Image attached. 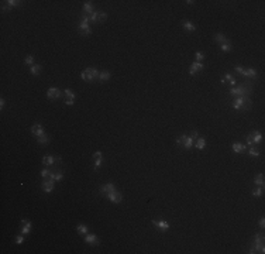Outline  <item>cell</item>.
<instances>
[{
  "label": "cell",
  "mask_w": 265,
  "mask_h": 254,
  "mask_svg": "<svg viewBox=\"0 0 265 254\" xmlns=\"http://www.w3.org/2000/svg\"><path fill=\"white\" fill-rule=\"evenodd\" d=\"M251 92H252V83H242L237 88H231L228 93L231 96L238 97V96H250Z\"/></svg>",
  "instance_id": "6da1fadb"
},
{
  "label": "cell",
  "mask_w": 265,
  "mask_h": 254,
  "mask_svg": "<svg viewBox=\"0 0 265 254\" xmlns=\"http://www.w3.org/2000/svg\"><path fill=\"white\" fill-rule=\"evenodd\" d=\"M233 109L234 110H241V109H245V110H250L251 109V100L248 96H238L233 100Z\"/></svg>",
  "instance_id": "7a4b0ae2"
},
{
  "label": "cell",
  "mask_w": 265,
  "mask_h": 254,
  "mask_svg": "<svg viewBox=\"0 0 265 254\" xmlns=\"http://www.w3.org/2000/svg\"><path fill=\"white\" fill-rule=\"evenodd\" d=\"M89 24H90L89 23V16L82 13V16H80V23L78 24V31H79V34H82V35H90V34H92V28H90Z\"/></svg>",
  "instance_id": "3957f363"
},
{
  "label": "cell",
  "mask_w": 265,
  "mask_h": 254,
  "mask_svg": "<svg viewBox=\"0 0 265 254\" xmlns=\"http://www.w3.org/2000/svg\"><path fill=\"white\" fill-rule=\"evenodd\" d=\"M99 74L100 72L96 68H86V69L82 71L80 76H82V79H83L85 82H93V81L99 79Z\"/></svg>",
  "instance_id": "277c9868"
},
{
  "label": "cell",
  "mask_w": 265,
  "mask_h": 254,
  "mask_svg": "<svg viewBox=\"0 0 265 254\" xmlns=\"http://www.w3.org/2000/svg\"><path fill=\"white\" fill-rule=\"evenodd\" d=\"M176 144L183 147L185 150H191L193 147V139H192L191 136H188V134H182L181 137L176 139Z\"/></svg>",
  "instance_id": "5b68a950"
},
{
  "label": "cell",
  "mask_w": 265,
  "mask_h": 254,
  "mask_svg": "<svg viewBox=\"0 0 265 254\" xmlns=\"http://www.w3.org/2000/svg\"><path fill=\"white\" fill-rule=\"evenodd\" d=\"M261 141H262V134H261L260 131H257V130L251 131V133L247 136V145H248V147H252L254 144H260Z\"/></svg>",
  "instance_id": "8992f818"
},
{
  "label": "cell",
  "mask_w": 265,
  "mask_h": 254,
  "mask_svg": "<svg viewBox=\"0 0 265 254\" xmlns=\"http://www.w3.org/2000/svg\"><path fill=\"white\" fill-rule=\"evenodd\" d=\"M234 71H236V72H238L240 75H242V76H245V78L255 79L257 76H258V72H257L254 68H250V69H244L242 66H236V68H234Z\"/></svg>",
  "instance_id": "52a82bcc"
},
{
  "label": "cell",
  "mask_w": 265,
  "mask_h": 254,
  "mask_svg": "<svg viewBox=\"0 0 265 254\" xmlns=\"http://www.w3.org/2000/svg\"><path fill=\"white\" fill-rule=\"evenodd\" d=\"M41 188H42V191H44V192L50 194V192H52V191H54V188H55V181L51 179V178H47L45 181H42Z\"/></svg>",
  "instance_id": "ba28073f"
},
{
  "label": "cell",
  "mask_w": 265,
  "mask_h": 254,
  "mask_svg": "<svg viewBox=\"0 0 265 254\" xmlns=\"http://www.w3.org/2000/svg\"><path fill=\"white\" fill-rule=\"evenodd\" d=\"M152 226L155 227V229H158L159 231H162V233L169 230V223L162 220V219H161V220H152Z\"/></svg>",
  "instance_id": "9c48e42d"
},
{
  "label": "cell",
  "mask_w": 265,
  "mask_h": 254,
  "mask_svg": "<svg viewBox=\"0 0 265 254\" xmlns=\"http://www.w3.org/2000/svg\"><path fill=\"white\" fill-rule=\"evenodd\" d=\"M61 160V157H54V155H44L42 157V165L44 167H54L55 162H58Z\"/></svg>",
  "instance_id": "30bf717a"
},
{
  "label": "cell",
  "mask_w": 265,
  "mask_h": 254,
  "mask_svg": "<svg viewBox=\"0 0 265 254\" xmlns=\"http://www.w3.org/2000/svg\"><path fill=\"white\" fill-rule=\"evenodd\" d=\"M30 131H31V134H33V136H35V137H41V136H44V134H45V130H44L42 124H40V123H35V124L31 126Z\"/></svg>",
  "instance_id": "8fae6325"
},
{
  "label": "cell",
  "mask_w": 265,
  "mask_h": 254,
  "mask_svg": "<svg viewBox=\"0 0 265 254\" xmlns=\"http://www.w3.org/2000/svg\"><path fill=\"white\" fill-rule=\"evenodd\" d=\"M85 243H86V244H90V246H98V244H100V240H99V237L96 234L88 233V234H85Z\"/></svg>",
  "instance_id": "7c38bea8"
},
{
  "label": "cell",
  "mask_w": 265,
  "mask_h": 254,
  "mask_svg": "<svg viewBox=\"0 0 265 254\" xmlns=\"http://www.w3.org/2000/svg\"><path fill=\"white\" fill-rule=\"evenodd\" d=\"M61 96H62V92H61L58 88H50L47 90V97L51 99V100H56V99Z\"/></svg>",
  "instance_id": "4fadbf2b"
},
{
  "label": "cell",
  "mask_w": 265,
  "mask_h": 254,
  "mask_svg": "<svg viewBox=\"0 0 265 254\" xmlns=\"http://www.w3.org/2000/svg\"><path fill=\"white\" fill-rule=\"evenodd\" d=\"M106 198L113 203H120L121 200H123V195H121V192H119V191H113L112 194H109Z\"/></svg>",
  "instance_id": "5bb4252c"
},
{
  "label": "cell",
  "mask_w": 265,
  "mask_h": 254,
  "mask_svg": "<svg viewBox=\"0 0 265 254\" xmlns=\"http://www.w3.org/2000/svg\"><path fill=\"white\" fill-rule=\"evenodd\" d=\"M20 225H21V226H20V233H21V234H28V233L31 231V222H30V220L23 219Z\"/></svg>",
  "instance_id": "9a60e30c"
},
{
  "label": "cell",
  "mask_w": 265,
  "mask_h": 254,
  "mask_svg": "<svg viewBox=\"0 0 265 254\" xmlns=\"http://www.w3.org/2000/svg\"><path fill=\"white\" fill-rule=\"evenodd\" d=\"M113 191H116V186H114V184L109 182V184H104L102 188H100V194L104 195V196H107L109 194H112Z\"/></svg>",
  "instance_id": "2e32d148"
},
{
  "label": "cell",
  "mask_w": 265,
  "mask_h": 254,
  "mask_svg": "<svg viewBox=\"0 0 265 254\" xmlns=\"http://www.w3.org/2000/svg\"><path fill=\"white\" fill-rule=\"evenodd\" d=\"M203 68H205V66H203V64H202V62L195 61V62L191 65V68H189V74H191V75H196L197 72H200V71L203 69Z\"/></svg>",
  "instance_id": "e0dca14e"
},
{
  "label": "cell",
  "mask_w": 265,
  "mask_h": 254,
  "mask_svg": "<svg viewBox=\"0 0 265 254\" xmlns=\"http://www.w3.org/2000/svg\"><path fill=\"white\" fill-rule=\"evenodd\" d=\"M231 148H233V151H234V152H237V154H242V152L247 151V148H248V147H247L245 144H242V143H233Z\"/></svg>",
  "instance_id": "ac0fdd59"
},
{
  "label": "cell",
  "mask_w": 265,
  "mask_h": 254,
  "mask_svg": "<svg viewBox=\"0 0 265 254\" xmlns=\"http://www.w3.org/2000/svg\"><path fill=\"white\" fill-rule=\"evenodd\" d=\"M221 83H223V85H224V83H228V85H231L233 88H234V85L237 83V81H236V78H234L233 75L227 74L226 76H223V78H221Z\"/></svg>",
  "instance_id": "d6986e66"
},
{
  "label": "cell",
  "mask_w": 265,
  "mask_h": 254,
  "mask_svg": "<svg viewBox=\"0 0 265 254\" xmlns=\"http://www.w3.org/2000/svg\"><path fill=\"white\" fill-rule=\"evenodd\" d=\"M50 178L54 179L55 182H59V181H62V178H64V174H62L61 170H58V171H52V174L50 175Z\"/></svg>",
  "instance_id": "ffe728a7"
},
{
  "label": "cell",
  "mask_w": 265,
  "mask_h": 254,
  "mask_svg": "<svg viewBox=\"0 0 265 254\" xmlns=\"http://www.w3.org/2000/svg\"><path fill=\"white\" fill-rule=\"evenodd\" d=\"M110 78H112V74L109 71H100V74H99V81L100 82H106Z\"/></svg>",
  "instance_id": "44dd1931"
},
{
  "label": "cell",
  "mask_w": 265,
  "mask_h": 254,
  "mask_svg": "<svg viewBox=\"0 0 265 254\" xmlns=\"http://www.w3.org/2000/svg\"><path fill=\"white\" fill-rule=\"evenodd\" d=\"M41 71H42V65L41 64H34L33 66H30V72H31V75H40Z\"/></svg>",
  "instance_id": "7402d4cb"
},
{
  "label": "cell",
  "mask_w": 265,
  "mask_h": 254,
  "mask_svg": "<svg viewBox=\"0 0 265 254\" xmlns=\"http://www.w3.org/2000/svg\"><path fill=\"white\" fill-rule=\"evenodd\" d=\"M264 195V186H255L252 189V196L254 198H261Z\"/></svg>",
  "instance_id": "603a6c76"
},
{
  "label": "cell",
  "mask_w": 265,
  "mask_h": 254,
  "mask_svg": "<svg viewBox=\"0 0 265 254\" xmlns=\"http://www.w3.org/2000/svg\"><path fill=\"white\" fill-rule=\"evenodd\" d=\"M93 11H95V10H93V5H92V2H86V3H85L83 5V13L85 14H92Z\"/></svg>",
  "instance_id": "cb8c5ba5"
},
{
  "label": "cell",
  "mask_w": 265,
  "mask_h": 254,
  "mask_svg": "<svg viewBox=\"0 0 265 254\" xmlns=\"http://www.w3.org/2000/svg\"><path fill=\"white\" fill-rule=\"evenodd\" d=\"M195 147L197 148V150H203V148L206 147V140L203 139V137H199V139L196 140V143H195Z\"/></svg>",
  "instance_id": "d4e9b609"
},
{
  "label": "cell",
  "mask_w": 265,
  "mask_h": 254,
  "mask_svg": "<svg viewBox=\"0 0 265 254\" xmlns=\"http://www.w3.org/2000/svg\"><path fill=\"white\" fill-rule=\"evenodd\" d=\"M76 231H78L79 234H88L89 229H88V226H86V225L80 223V225H78V226H76Z\"/></svg>",
  "instance_id": "484cf974"
},
{
  "label": "cell",
  "mask_w": 265,
  "mask_h": 254,
  "mask_svg": "<svg viewBox=\"0 0 265 254\" xmlns=\"http://www.w3.org/2000/svg\"><path fill=\"white\" fill-rule=\"evenodd\" d=\"M89 23H99V10L93 11L92 14H89Z\"/></svg>",
  "instance_id": "4316f807"
},
{
  "label": "cell",
  "mask_w": 265,
  "mask_h": 254,
  "mask_svg": "<svg viewBox=\"0 0 265 254\" xmlns=\"http://www.w3.org/2000/svg\"><path fill=\"white\" fill-rule=\"evenodd\" d=\"M254 184H255L257 186H264V174H258V175H255V178H254Z\"/></svg>",
  "instance_id": "83f0119b"
},
{
  "label": "cell",
  "mask_w": 265,
  "mask_h": 254,
  "mask_svg": "<svg viewBox=\"0 0 265 254\" xmlns=\"http://www.w3.org/2000/svg\"><path fill=\"white\" fill-rule=\"evenodd\" d=\"M52 171H54V170H50V167H45V168H42L41 170L40 174H41V176L44 178V179H47V178H50V175L52 174Z\"/></svg>",
  "instance_id": "f1b7e54d"
},
{
  "label": "cell",
  "mask_w": 265,
  "mask_h": 254,
  "mask_svg": "<svg viewBox=\"0 0 265 254\" xmlns=\"http://www.w3.org/2000/svg\"><path fill=\"white\" fill-rule=\"evenodd\" d=\"M182 26H183V28H185L186 31H195V30H196V27L193 26V23L188 21V20H185V21L182 23Z\"/></svg>",
  "instance_id": "f546056e"
},
{
  "label": "cell",
  "mask_w": 265,
  "mask_h": 254,
  "mask_svg": "<svg viewBox=\"0 0 265 254\" xmlns=\"http://www.w3.org/2000/svg\"><path fill=\"white\" fill-rule=\"evenodd\" d=\"M214 40L219 42L220 45H221V44H224V42L230 41V40H227V37H226V35H223V34H216V35H214Z\"/></svg>",
  "instance_id": "4dcf8cb0"
},
{
  "label": "cell",
  "mask_w": 265,
  "mask_h": 254,
  "mask_svg": "<svg viewBox=\"0 0 265 254\" xmlns=\"http://www.w3.org/2000/svg\"><path fill=\"white\" fill-rule=\"evenodd\" d=\"M233 48V42L231 41H228V42H224V44H221L220 45V50L223 51V52H230Z\"/></svg>",
  "instance_id": "1f68e13d"
},
{
  "label": "cell",
  "mask_w": 265,
  "mask_h": 254,
  "mask_svg": "<svg viewBox=\"0 0 265 254\" xmlns=\"http://www.w3.org/2000/svg\"><path fill=\"white\" fill-rule=\"evenodd\" d=\"M37 141H38V144H41V145H47V144L50 143V137H48L47 134H44L41 137H37Z\"/></svg>",
  "instance_id": "d6a6232c"
},
{
  "label": "cell",
  "mask_w": 265,
  "mask_h": 254,
  "mask_svg": "<svg viewBox=\"0 0 265 254\" xmlns=\"http://www.w3.org/2000/svg\"><path fill=\"white\" fill-rule=\"evenodd\" d=\"M247 152H248V155H251V157H260V151L255 150L254 147L247 148Z\"/></svg>",
  "instance_id": "836d02e7"
},
{
  "label": "cell",
  "mask_w": 265,
  "mask_h": 254,
  "mask_svg": "<svg viewBox=\"0 0 265 254\" xmlns=\"http://www.w3.org/2000/svg\"><path fill=\"white\" fill-rule=\"evenodd\" d=\"M6 3H7L10 7H19V6H21L23 2H20V0H9V2H6Z\"/></svg>",
  "instance_id": "e575fe53"
},
{
  "label": "cell",
  "mask_w": 265,
  "mask_h": 254,
  "mask_svg": "<svg viewBox=\"0 0 265 254\" xmlns=\"http://www.w3.org/2000/svg\"><path fill=\"white\" fill-rule=\"evenodd\" d=\"M62 93L65 95V97H74V99H76V95H75V92L72 89H65Z\"/></svg>",
  "instance_id": "d590c367"
},
{
  "label": "cell",
  "mask_w": 265,
  "mask_h": 254,
  "mask_svg": "<svg viewBox=\"0 0 265 254\" xmlns=\"http://www.w3.org/2000/svg\"><path fill=\"white\" fill-rule=\"evenodd\" d=\"M24 64L33 66V65H34V57L33 55H27L26 58H24Z\"/></svg>",
  "instance_id": "8d00e7d4"
},
{
  "label": "cell",
  "mask_w": 265,
  "mask_h": 254,
  "mask_svg": "<svg viewBox=\"0 0 265 254\" xmlns=\"http://www.w3.org/2000/svg\"><path fill=\"white\" fill-rule=\"evenodd\" d=\"M107 19V14L104 13V11H100L99 10V23H104Z\"/></svg>",
  "instance_id": "74e56055"
},
{
  "label": "cell",
  "mask_w": 265,
  "mask_h": 254,
  "mask_svg": "<svg viewBox=\"0 0 265 254\" xmlns=\"http://www.w3.org/2000/svg\"><path fill=\"white\" fill-rule=\"evenodd\" d=\"M195 58H196V61H197V62H202V61L205 60V54H203V52H196V55H195Z\"/></svg>",
  "instance_id": "f35d334b"
},
{
  "label": "cell",
  "mask_w": 265,
  "mask_h": 254,
  "mask_svg": "<svg viewBox=\"0 0 265 254\" xmlns=\"http://www.w3.org/2000/svg\"><path fill=\"white\" fill-rule=\"evenodd\" d=\"M93 160H103V154L100 151L93 152Z\"/></svg>",
  "instance_id": "ab89813d"
},
{
  "label": "cell",
  "mask_w": 265,
  "mask_h": 254,
  "mask_svg": "<svg viewBox=\"0 0 265 254\" xmlns=\"http://www.w3.org/2000/svg\"><path fill=\"white\" fill-rule=\"evenodd\" d=\"M24 234H19V236H16V243L17 244H23L24 243V237H23Z\"/></svg>",
  "instance_id": "60d3db41"
},
{
  "label": "cell",
  "mask_w": 265,
  "mask_h": 254,
  "mask_svg": "<svg viewBox=\"0 0 265 254\" xmlns=\"http://www.w3.org/2000/svg\"><path fill=\"white\" fill-rule=\"evenodd\" d=\"M102 161L103 160H95V165H93V168H95V170L100 168V167H102Z\"/></svg>",
  "instance_id": "b9f144b4"
},
{
  "label": "cell",
  "mask_w": 265,
  "mask_h": 254,
  "mask_svg": "<svg viewBox=\"0 0 265 254\" xmlns=\"http://www.w3.org/2000/svg\"><path fill=\"white\" fill-rule=\"evenodd\" d=\"M74 102H75L74 97H66V99H65V105H68V106H72V105H74Z\"/></svg>",
  "instance_id": "7bdbcfd3"
},
{
  "label": "cell",
  "mask_w": 265,
  "mask_h": 254,
  "mask_svg": "<svg viewBox=\"0 0 265 254\" xmlns=\"http://www.w3.org/2000/svg\"><path fill=\"white\" fill-rule=\"evenodd\" d=\"M2 10H3V11H10V10H11V7H10V6L7 5L6 2H3V6H2Z\"/></svg>",
  "instance_id": "ee69618b"
},
{
  "label": "cell",
  "mask_w": 265,
  "mask_h": 254,
  "mask_svg": "<svg viewBox=\"0 0 265 254\" xmlns=\"http://www.w3.org/2000/svg\"><path fill=\"white\" fill-rule=\"evenodd\" d=\"M189 136H191L193 140H197V139H199V134H197V131H196V130H193V131H192Z\"/></svg>",
  "instance_id": "f6af8a7d"
},
{
  "label": "cell",
  "mask_w": 265,
  "mask_h": 254,
  "mask_svg": "<svg viewBox=\"0 0 265 254\" xmlns=\"http://www.w3.org/2000/svg\"><path fill=\"white\" fill-rule=\"evenodd\" d=\"M260 227H261V229H264V227H265V219H264V217H261V220H260Z\"/></svg>",
  "instance_id": "bcb514c9"
},
{
  "label": "cell",
  "mask_w": 265,
  "mask_h": 254,
  "mask_svg": "<svg viewBox=\"0 0 265 254\" xmlns=\"http://www.w3.org/2000/svg\"><path fill=\"white\" fill-rule=\"evenodd\" d=\"M5 105H6V102H5V99L2 97V99H0V109H3V107H5Z\"/></svg>",
  "instance_id": "7dc6e473"
}]
</instances>
